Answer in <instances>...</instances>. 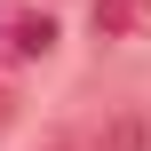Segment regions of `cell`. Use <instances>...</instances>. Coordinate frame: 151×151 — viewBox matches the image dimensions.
<instances>
[{"mask_svg":"<svg viewBox=\"0 0 151 151\" xmlns=\"http://www.w3.org/2000/svg\"><path fill=\"white\" fill-rule=\"evenodd\" d=\"M151 24V0H96V32L104 40H135Z\"/></svg>","mask_w":151,"mask_h":151,"instance_id":"3","label":"cell"},{"mask_svg":"<svg viewBox=\"0 0 151 151\" xmlns=\"http://www.w3.org/2000/svg\"><path fill=\"white\" fill-rule=\"evenodd\" d=\"M143 119H135V111H111V119H104V127H88V135H80V151H143Z\"/></svg>","mask_w":151,"mask_h":151,"instance_id":"2","label":"cell"},{"mask_svg":"<svg viewBox=\"0 0 151 151\" xmlns=\"http://www.w3.org/2000/svg\"><path fill=\"white\" fill-rule=\"evenodd\" d=\"M56 48V16L40 0H0V64H40Z\"/></svg>","mask_w":151,"mask_h":151,"instance_id":"1","label":"cell"},{"mask_svg":"<svg viewBox=\"0 0 151 151\" xmlns=\"http://www.w3.org/2000/svg\"><path fill=\"white\" fill-rule=\"evenodd\" d=\"M0 119H8V96H0Z\"/></svg>","mask_w":151,"mask_h":151,"instance_id":"4","label":"cell"}]
</instances>
